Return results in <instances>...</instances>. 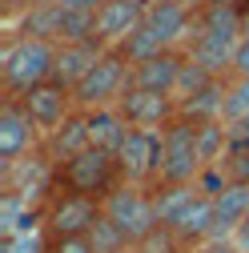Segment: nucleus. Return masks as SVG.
<instances>
[{"mask_svg":"<svg viewBox=\"0 0 249 253\" xmlns=\"http://www.w3.org/2000/svg\"><path fill=\"white\" fill-rule=\"evenodd\" d=\"M56 65V41L33 37V33H8L0 44V81H4V97L33 88L41 81H52Z\"/></svg>","mask_w":249,"mask_h":253,"instance_id":"f257e3e1","label":"nucleus"},{"mask_svg":"<svg viewBox=\"0 0 249 253\" xmlns=\"http://www.w3.org/2000/svg\"><path fill=\"white\" fill-rule=\"evenodd\" d=\"M101 213L129 241H141V237H149L161 225L157 221V205H153V185H137V181H117L101 197Z\"/></svg>","mask_w":249,"mask_h":253,"instance_id":"f03ea898","label":"nucleus"},{"mask_svg":"<svg viewBox=\"0 0 249 253\" xmlns=\"http://www.w3.org/2000/svg\"><path fill=\"white\" fill-rule=\"evenodd\" d=\"M117 181H121L117 153H105V149H84L56 165V189H69V193L105 197Z\"/></svg>","mask_w":249,"mask_h":253,"instance_id":"7ed1b4c3","label":"nucleus"},{"mask_svg":"<svg viewBox=\"0 0 249 253\" xmlns=\"http://www.w3.org/2000/svg\"><path fill=\"white\" fill-rule=\"evenodd\" d=\"M124 88H129V56L121 48H105L97 65L73 84V101L77 109H101V105H117Z\"/></svg>","mask_w":249,"mask_h":253,"instance_id":"20e7f679","label":"nucleus"},{"mask_svg":"<svg viewBox=\"0 0 249 253\" xmlns=\"http://www.w3.org/2000/svg\"><path fill=\"white\" fill-rule=\"evenodd\" d=\"M201 169H205V161L197 153L193 121L177 113L161 129V173H157V181H197ZM157 181H153V185H157Z\"/></svg>","mask_w":249,"mask_h":253,"instance_id":"39448f33","label":"nucleus"},{"mask_svg":"<svg viewBox=\"0 0 249 253\" xmlns=\"http://www.w3.org/2000/svg\"><path fill=\"white\" fill-rule=\"evenodd\" d=\"M97 217H101V197L56 189L44 205V229H48V237H77L97 225Z\"/></svg>","mask_w":249,"mask_h":253,"instance_id":"423d86ee","label":"nucleus"},{"mask_svg":"<svg viewBox=\"0 0 249 253\" xmlns=\"http://www.w3.org/2000/svg\"><path fill=\"white\" fill-rule=\"evenodd\" d=\"M117 165H121V181L153 185L161 173V129H137L133 125L117 149Z\"/></svg>","mask_w":249,"mask_h":253,"instance_id":"0eeeda50","label":"nucleus"},{"mask_svg":"<svg viewBox=\"0 0 249 253\" xmlns=\"http://www.w3.org/2000/svg\"><path fill=\"white\" fill-rule=\"evenodd\" d=\"M16 101H20V109L33 117V125L48 137L56 125H65L73 113H77V101H73V88L69 84H60V81H41V84H33V88H24V92H16Z\"/></svg>","mask_w":249,"mask_h":253,"instance_id":"6e6552de","label":"nucleus"},{"mask_svg":"<svg viewBox=\"0 0 249 253\" xmlns=\"http://www.w3.org/2000/svg\"><path fill=\"white\" fill-rule=\"evenodd\" d=\"M141 24L165 48H185L193 37V4H185V0H149Z\"/></svg>","mask_w":249,"mask_h":253,"instance_id":"1a4fd4ad","label":"nucleus"},{"mask_svg":"<svg viewBox=\"0 0 249 253\" xmlns=\"http://www.w3.org/2000/svg\"><path fill=\"white\" fill-rule=\"evenodd\" d=\"M117 109L124 113V121L137 125V129H165V125L177 117V101L173 92H157V88H137L129 84L121 92Z\"/></svg>","mask_w":249,"mask_h":253,"instance_id":"9d476101","label":"nucleus"},{"mask_svg":"<svg viewBox=\"0 0 249 253\" xmlns=\"http://www.w3.org/2000/svg\"><path fill=\"white\" fill-rule=\"evenodd\" d=\"M41 145H44V133L33 125V117L20 109L16 97H4V109H0V161L8 165Z\"/></svg>","mask_w":249,"mask_h":253,"instance_id":"9b49d317","label":"nucleus"},{"mask_svg":"<svg viewBox=\"0 0 249 253\" xmlns=\"http://www.w3.org/2000/svg\"><path fill=\"white\" fill-rule=\"evenodd\" d=\"M145 4L149 0H105L97 8V37L105 48H121L124 37L137 33L141 20H145Z\"/></svg>","mask_w":249,"mask_h":253,"instance_id":"f8f14e48","label":"nucleus"},{"mask_svg":"<svg viewBox=\"0 0 249 253\" xmlns=\"http://www.w3.org/2000/svg\"><path fill=\"white\" fill-rule=\"evenodd\" d=\"M185 65V48H161L145 60H133L129 65V84L137 88H157V92H173L177 77Z\"/></svg>","mask_w":249,"mask_h":253,"instance_id":"ddd939ff","label":"nucleus"},{"mask_svg":"<svg viewBox=\"0 0 249 253\" xmlns=\"http://www.w3.org/2000/svg\"><path fill=\"white\" fill-rule=\"evenodd\" d=\"M237 41H241V37L193 28L189 44H185V56H189V60H197L201 69H209L213 77H229V69H233V52H237Z\"/></svg>","mask_w":249,"mask_h":253,"instance_id":"4468645a","label":"nucleus"},{"mask_svg":"<svg viewBox=\"0 0 249 253\" xmlns=\"http://www.w3.org/2000/svg\"><path fill=\"white\" fill-rule=\"evenodd\" d=\"M105 52L101 41H56V65H52V81L60 84H77L92 65H97V56Z\"/></svg>","mask_w":249,"mask_h":253,"instance_id":"2eb2a0df","label":"nucleus"},{"mask_svg":"<svg viewBox=\"0 0 249 253\" xmlns=\"http://www.w3.org/2000/svg\"><path fill=\"white\" fill-rule=\"evenodd\" d=\"M205 193L197 181H157L153 185V205H157V221L161 225H177V221L189 213V205Z\"/></svg>","mask_w":249,"mask_h":253,"instance_id":"dca6fc26","label":"nucleus"},{"mask_svg":"<svg viewBox=\"0 0 249 253\" xmlns=\"http://www.w3.org/2000/svg\"><path fill=\"white\" fill-rule=\"evenodd\" d=\"M249 217V181H225L213 193V221H217V237H229L241 221Z\"/></svg>","mask_w":249,"mask_h":253,"instance_id":"f3484780","label":"nucleus"},{"mask_svg":"<svg viewBox=\"0 0 249 253\" xmlns=\"http://www.w3.org/2000/svg\"><path fill=\"white\" fill-rule=\"evenodd\" d=\"M84 121H88V145H92V149H105V153H117L121 141H124V133L133 129L117 105L84 109Z\"/></svg>","mask_w":249,"mask_h":253,"instance_id":"a211bd4d","label":"nucleus"},{"mask_svg":"<svg viewBox=\"0 0 249 253\" xmlns=\"http://www.w3.org/2000/svg\"><path fill=\"white\" fill-rule=\"evenodd\" d=\"M44 149H48V157L60 165V161H69V157H77V153H84V149H92L88 145V121H84V109H77L65 125H56V129L44 137Z\"/></svg>","mask_w":249,"mask_h":253,"instance_id":"6ab92c4d","label":"nucleus"},{"mask_svg":"<svg viewBox=\"0 0 249 253\" xmlns=\"http://www.w3.org/2000/svg\"><path fill=\"white\" fill-rule=\"evenodd\" d=\"M44 225V201H33L24 193H0V233H20Z\"/></svg>","mask_w":249,"mask_h":253,"instance_id":"aec40b11","label":"nucleus"},{"mask_svg":"<svg viewBox=\"0 0 249 253\" xmlns=\"http://www.w3.org/2000/svg\"><path fill=\"white\" fill-rule=\"evenodd\" d=\"M52 237L44 225L37 229H20V233H0V253H48Z\"/></svg>","mask_w":249,"mask_h":253,"instance_id":"412c9836","label":"nucleus"},{"mask_svg":"<svg viewBox=\"0 0 249 253\" xmlns=\"http://www.w3.org/2000/svg\"><path fill=\"white\" fill-rule=\"evenodd\" d=\"M209 81H213V73H209V69H201L197 60H189V56H185V65H181V77H177V84H173V101H177V109H181L185 101H189L193 92H201Z\"/></svg>","mask_w":249,"mask_h":253,"instance_id":"4be33fe9","label":"nucleus"},{"mask_svg":"<svg viewBox=\"0 0 249 253\" xmlns=\"http://www.w3.org/2000/svg\"><path fill=\"white\" fill-rule=\"evenodd\" d=\"M249 113V77H225V101H221V121H241Z\"/></svg>","mask_w":249,"mask_h":253,"instance_id":"5701e85b","label":"nucleus"},{"mask_svg":"<svg viewBox=\"0 0 249 253\" xmlns=\"http://www.w3.org/2000/svg\"><path fill=\"white\" fill-rule=\"evenodd\" d=\"M161 48H165V44H161L157 37H153L145 24L137 28V33H129V37H124V44H121V52L129 56V65H133V60H145V56H153V52H161Z\"/></svg>","mask_w":249,"mask_h":253,"instance_id":"b1692460","label":"nucleus"},{"mask_svg":"<svg viewBox=\"0 0 249 253\" xmlns=\"http://www.w3.org/2000/svg\"><path fill=\"white\" fill-rule=\"evenodd\" d=\"M88 241L97 245V253H113V249H121V245H129V237H124V233L113 225V221L105 217V213L97 217V225L88 229Z\"/></svg>","mask_w":249,"mask_h":253,"instance_id":"393cba45","label":"nucleus"},{"mask_svg":"<svg viewBox=\"0 0 249 253\" xmlns=\"http://www.w3.org/2000/svg\"><path fill=\"white\" fill-rule=\"evenodd\" d=\"M48 253H97V245L88 241V233H77V237H52Z\"/></svg>","mask_w":249,"mask_h":253,"instance_id":"a878e982","label":"nucleus"},{"mask_svg":"<svg viewBox=\"0 0 249 253\" xmlns=\"http://www.w3.org/2000/svg\"><path fill=\"white\" fill-rule=\"evenodd\" d=\"M185 253H241V245H237L233 237H205V241H197L193 249H185Z\"/></svg>","mask_w":249,"mask_h":253,"instance_id":"bb28decb","label":"nucleus"},{"mask_svg":"<svg viewBox=\"0 0 249 253\" xmlns=\"http://www.w3.org/2000/svg\"><path fill=\"white\" fill-rule=\"evenodd\" d=\"M229 77H249V33H241L237 41V52H233V69Z\"/></svg>","mask_w":249,"mask_h":253,"instance_id":"cd10ccee","label":"nucleus"},{"mask_svg":"<svg viewBox=\"0 0 249 253\" xmlns=\"http://www.w3.org/2000/svg\"><path fill=\"white\" fill-rule=\"evenodd\" d=\"M229 137H233V145H249V113L229 125Z\"/></svg>","mask_w":249,"mask_h":253,"instance_id":"c85d7f7f","label":"nucleus"},{"mask_svg":"<svg viewBox=\"0 0 249 253\" xmlns=\"http://www.w3.org/2000/svg\"><path fill=\"white\" fill-rule=\"evenodd\" d=\"M229 237H233V241H237V245H241V253H249V217H245V221H241V225H237V229H233V233H229Z\"/></svg>","mask_w":249,"mask_h":253,"instance_id":"c756f323","label":"nucleus"},{"mask_svg":"<svg viewBox=\"0 0 249 253\" xmlns=\"http://www.w3.org/2000/svg\"><path fill=\"white\" fill-rule=\"evenodd\" d=\"M105 4V0H65V8H88V12H97Z\"/></svg>","mask_w":249,"mask_h":253,"instance_id":"7c9ffc66","label":"nucleus"},{"mask_svg":"<svg viewBox=\"0 0 249 253\" xmlns=\"http://www.w3.org/2000/svg\"><path fill=\"white\" fill-rule=\"evenodd\" d=\"M113 253H145V249H141V241H129V245H121V249H113Z\"/></svg>","mask_w":249,"mask_h":253,"instance_id":"2f4dec72","label":"nucleus"},{"mask_svg":"<svg viewBox=\"0 0 249 253\" xmlns=\"http://www.w3.org/2000/svg\"><path fill=\"white\" fill-rule=\"evenodd\" d=\"M28 4H65V0H28Z\"/></svg>","mask_w":249,"mask_h":253,"instance_id":"473e14b6","label":"nucleus"},{"mask_svg":"<svg viewBox=\"0 0 249 253\" xmlns=\"http://www.w3.org/2000/svg\"><path fill=\"white\" fill-rule=\"evenodd\" d=\"M245 33H249V12H245Z\"/></svg>","mask_w":249,"mask_h":253,"instance_id":"72a5a7b5","label":"nucleus"}]
</instances>
